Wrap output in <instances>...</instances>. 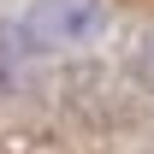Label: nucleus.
<instances>
[{
    "instance_id": "nucleus-1",
    "label": "nucleus",
    "mask_w": 154,
    "mask_h": 154,
    "mask_svg": "<svg viewBox=\"0 0 154 154\" xmlns=\"http://www.w3.org/2000/svg\"><path fill=\"white\" fill-rule=\"evenodd\" d=\"M101 30H107L101 0H36L30 12V36L48 48H77V42H95Z\"/></svg>"
},
{
    "instance_id": "nucleus-2",
    "label": "nucleus",
    "mask_w": 154,
    "mask_h": 154,
    "mask_svg": "<svg viewBox=\"0 0 154 154\" xmlns=\"http://www.w3.org/2000/svg\"><path fill=\"white\" fill-rule=\"evenodd\" d=\"M18 71H24V36L12 24H0V89H12Z\"/></svg>"
}]
</instances>
